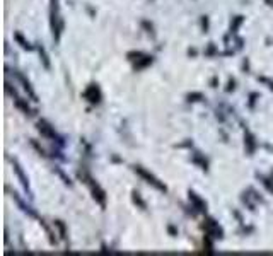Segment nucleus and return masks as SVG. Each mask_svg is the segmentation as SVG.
I'll list each match as a JSON object with an SVG mask.
<instances>
[{
	"instance_id": "7",
	"label": "nucleus",
	"mask_w": 273,
	"mask_h": 256,
	"mask_svg": "<svg viewBox=\"0 0 273 256\" xmlns=\"http://www.w3.org/2000/svg\"><path fill=\"white\" fill-rule=\"evenodd\" d=\"M16 39H17V41H21L22 48H28V50H31V45H29L28 41H24V39H22V36H21V34H16Z\"/></svg>"
},
{
	"instance_id": "6",
	"label": "nucleus",
	"mask_w": 273,
	"mask_h": 256,
	"mask_svg": "<svg viewBox=\"0 0 273 256\" xmlns=\"http://www.w3.org/2000/svg\"><path fill=\"white\" fill-rule=\"evenodd\" d=\"M14 169H16V173H17V176L19 178L22 179V185L26 186V188H28V179H26V176H24V173H22L21 169H19V166H14Z\"/></svg>"
},
{
	"instance_id": "8",
	"label": "nucleus",
	"mask_w": 273,
	"mask_h": 256,
	"mask_svg": "<svg viewBox=\"0 0 273 256\" xmlns=\"http://www.w3.org/2000/svg\"><path fill=\"white\" fill-rule=\"evenodd\" d=\"M248 144H249V152H253V150H255V142H253L251 135H248Z\"/></svg>"
},
{
	"instance_id": "3",
	"label": "nucleus",
	"mask_w": 273,
	"mask_h": 256,
	"mask_svg": "<svg viewBox=\"0 0 273 256\" xmlns=\"http://www.w3.org/2000/svg\"><path fill=\"white\" fill-rule=\"evenodd\" d=\"M205 229H207V232H209L210 236H213V238H222V232H220L219 225H217L213 221H207Z\"/></svg>"
},
{
	"instance_id": "5",
	"label": "nucleus",
	"mask_w": 273,
	"mask_h": 256,
	"mask_svg": "<svg viewBox=\"0 0 273 256\" xmlns=\"http://www.w3.org/2000/svg\"><path fill=\"white\" fill-rule=\"evenodd\" d=\"M190 200H192V202L195 203L196 207H198V210H202V212H203V210L207 208V205H205V203L202 202V200L198 198V196L195 195V193H190Z\"/></svg>"
},
{
	"instance_id": "2",
	"label": "nucleus",
	"mask_w": 273,
	"mask_h": 256,
	"mask_svg": "<svg viewBox=\"0 0 273 256\" xmlns=\"http://www.w3.org/2000/svg\"><path fill=\"white\" fill-rule=\"evenodd\" d=\"M84 96L87 97L91 103H99V99H101V94H99V91H97L96 85H91V87L84 93Z\"/></svg>"
},
{
	"instance_id": "4",
	"label": "nucleus",
	"mask_w": 273,
	"mask_h": 256,
	"mask_svg": "<svg viewBox=\"0 0 273 256\" xmlns=\"http://www.w3.org/2000/svg\"><path fill=\"white\" fill-rule=\"evenodd\" d=\"M38 128H39V132H41L43 135H47V137H51V139H55V132L50 128V125H47L45 121H39V123H38Z\"/></svg>"
},
{
	"instance_id": "1",
	"label": "nucleus",
	"mask_w": 273,
	"mask_h": 256,
	"mask_svg": "<svg viewBox=\"0 0 273 256\" xmlns=\"http://www.w3.org/2000/svg\"><path fill=\"white\" fill-rule=\"evenodd\" d=\"M135 171H137V173H139V175L142 176V178H145V179H147V183H150V185H154L157 190H162V192H166V186H164V185H161V183L157 181V179L154 178L152 175H149V173H147V171H144L142 167H135Z\"/></svg>"
}]
</instances>
